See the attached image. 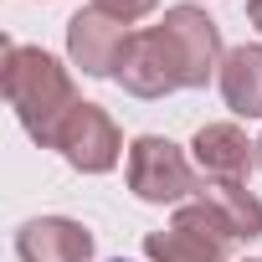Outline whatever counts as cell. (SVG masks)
I'll list each match as a JSON object with an SVG mask.
<instances>
[{"mask_svg": "<svg viewBox=\"0 0 262 262\" xmlns=\"http://www.w3.org/2000/svg\"><path fill=\"white\" fill-rule=\"evenodd\" d=\"M0 82H6V103L16 108L21 128L36 139V144H52L62 139L67 118L77 113V88H72V72L41 52V47H21V41H6V62H0Z\"/></svg>", "mask_w": 262, "mask_h": 262, "instance_id": "obj_1", "label": "cell"}, {"mask_svg": "<svg viewBox=\"0 0 262 262\" xmlns=\"http://www.w3.org/2000/svg\"><path fill=\"white\" fill-rule=\"evenodd\" d=\"M236 247H242V231L206 195L175 206V221L165 231L144 236V257L149 262H231Z\"/></svg>", "mask_w": 262, "mask_h": 262, "instance_id": "obj_2", "label": "cell"}, {"mask_svg": "<svg viewBox=\"0 0 262 262\" xmlns=\"http://www.w3.org/2000/svg\"><path fill=\"white\" fill-rule=\"evenodd\" d=\"M123 175H128V190L144 206H185V195H201L195 160H185V149L170 144L165 134H139L128 144Z\"/></svg>", "mask_w": 262, "mask_h": 262, "instance_id": "obj_3", "label": "cell"}, {"mask_svg": "<svg viewBox=\"0 0 262 262\" xmlns=\"http://www.w3.org/2000/svg\"><path fill=\"white\" fill-rule=\"evenodd\" d=\"M160 36H165V47H170V57H175L185 88H206L211 77H221V62H226V52H221V26H216L206 11H195V6L165 11Z\"/></svg>", "mask_w": 262, "mask_h": 262, "instance_id": "obj_4", "label": "cell"}, {"mask_svg": "<svg viewBox=\"0 0 262 262\" xmlns=\"http://www.w3.org/2000/svg\"><path fill=\"white\" fill-rule=\"evenodd\" d=\"M128 36L134 31H128L123 21H113L98 6H88V11H77L67 21V57H72V67L82 77H113L123 52H128Z\"/></svg>", "mask_w": 262, "mask_h": 262, "instance_id": "obj_5", "label": "cell"}, {"mask_svg": "<svg viewBox=\"0 0 262 262\" xmlns=\"http://www.w3.org/2000/svg\"><path fill=\"white\" fill-rule=\"evenodd\" d=\"M57 149H62V160H67L72 170H82V175H103V170L118 165V155H123V134H118V123L108 118V108H98V103H77V113L67 118L62 139H57Z\"/></svg>", "mask_w": 262, "mask_h": 262, "instance_id": "obj_6", "label": "cell"}, {"mask_svg": "<svg viewBox=\"0 0 262 262\" xmlns=\"http://www.w3.org/2000/svg\"><path fill=\"white\" fill-rule=\"evenodd\" d=\"M113 77H118L123 93H134V98H170L175 88H185L180 67H175V57H170V47L160 36V26L128 36V52H123V62H118Z\"/></svg>", "mask_w": 262, "mask_h": 262, "instance_id": "obj_7", "label": "cell"}, {"mask_svg": "<svg viewBox=\"0 0 262 262\" xmlns=\"http://www.w3.org/2000/svg\"><path fill=\"white\" fill-rule=\"evenodd\" d=\"M190 155H195V170L206 185H242L247 170L257 165V144H247V134L236 123H206L190 144Z\"/></svg>", "mask_w": 262, "mask_h": 262, "instance_id": "obj_8", "label": "cell"}, {"mask_svg": "<svg viewBox=\"0 0 262 262\" xmlns=\"http://www.w3.org/2000/svg\"><path fill=\"white\" fill-rule=\"evenodd\" d=\"M21 262H88L93 257V231L72 216H36L16 231Z\"/></svg>", "mask_w": 262, "mask_h": 262, "instance_id": "obj_9", "label": "cell"}, {"mask_svg": "<svg viewBox=\"0 0 262 262\" xmlns=\"http://www.w3.org/2000/svg\"><path fill=\"white\" fill-rule=\"evenodd\" d=\"M221 98L242 118H262V47H231L221 62Z\"/></svg>", "mask_w": 262, "mask_h": 262, "instance_id": "obj_10", "label": "cell"}, {"mask_svg": "<svg viewBox=\"0 0 262 262\" xmlns=\"http://www.w3.org/2000/svg\"><path fill=\"white\" fill-rule=\"evenodd\" d=\"M201 195L242 231V242H252V236H262V201L247 190V185H201Z\"/></svg>", "mask_w": 262, "mask_h": 262, "instance_id": "obj_11", "label": "cell"}, {"mask_svg": "<svg viewBox=\"0 0 262 262\" xmlns=\"http://www.w3.org/2000/svg\"><path fill=\"white\" fill-rule=\"evenodd\" d=\"M93 6H98V11H108L113 21H123V26H128V21H139V16H149V11L160 6V0H93Z\"/></svg>", "mask_w": 262, "mask_h": 262, "instance_id": "obj_12", "label": "cell"}, {"mask_svg": "<svg viewBox=\"0 0 262 262\" xmlns=\"http://www.w3.org/2000/svg\"><path fill=\"white\" fill-rule=\"evenodd\" d=\"M247 21H252V26L262 31V0H247Z\"/></svg>", "mask_w": 262, "mask_h": 262, "instance_id": "obj_13", "label": "cell"}, {"mask_svg": "<svg viewBox=\"0 0 262 262\" xmlns=\"http://www.w3.org/2000/svg\"><path fill=\"white\" fill-rule=\"evenodd\" d=\"M257 170H262V139H257Z\"/></svg>", "mask_w": 262, "mask_h": 262, "instance_id": "obj_14", "label": "cell"}, {"mask_svg": "<svg viewBox=\"0 0 262 262\" xmlns=\"http://www.w3.org/2000/svg\"><path fill=\"white\" fill-rule=\"evenodd\" d=\"M247 262H262V257H247Z\"/></svg>", "mask_w": 262, "mask_h": 262, "instance_id": "obj_15", "label": "cell"}, {"mask_svg": "<svg viewBox=\"0 0 262 262\" xmlns=\"http://www.w3.org/2000/svg\"><path fill=\"white\" fill-rule=\"evenodd\" d=\"M113 262H123V257H113Z\"/></svg>", "mask_w": 262, "mask_h": 262, "instance_id": "obj_16", "label": "cell"}]
</instances>
